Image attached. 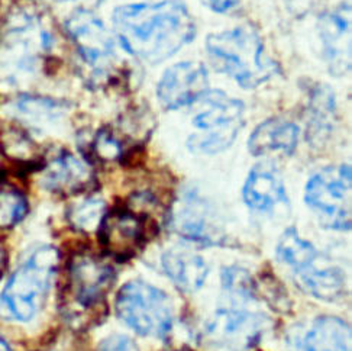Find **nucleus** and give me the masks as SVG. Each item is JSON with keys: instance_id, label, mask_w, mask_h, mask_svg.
<instances>
[{"instance_id": "nucleus-11", "label": "nucleus", "mask_w": 352, "mask_h": 351, "mask_svg": "<svg viewBox=\"0 0 352 351\" xmlns=\"http://www.w3.org/2000/svg\"><path fill=\"white\" fill-rule=\"evenodd\" d=\"M209 90L206 67L197 61H180L161 76L157 99L166 111H177L196 105Z\"/></svg>"}, {"instance_id": "nucleus-4", "label": "nucleus", "mask_w": 352, "mask_h": 351, "mask_svg": "<svg viewBox=\"0 0 352 351\" xmlns=\"http://www.w3.org/2000/svg\"><path fill=\"white\" fill-rule=\"evenodd\" d=\"M54 38L43 17L26 9L10 15L0 43V69L9 78L34 74L51 51Z\"/></svg>"}, {"instance_id": "nucleus-16", "label": "nucleus", "mask_w": 352, "mask_h": 351, "mask_svg": "<svg viewBox=\"0 0 352 351\" xmlns=\"http://www.w3.org/2000/svg\"><path fill=\"white\" fill-rule=\"evenodd\" d=\"M300 128L284 118H270L256 127L248 140V150L260 157L270 153L292 154L299 142Z\"/></svg>"}, {"instance_id": "nucleus-21", "label": "nucleus", "mask_w": 352, "mask_h": 351, "mask_svg": "<svg viewBox=\"0 0 352 351\" xmlns=\"http://www.w3.org/2000/svg\"><path fill=\"white\" fill-rule=\"evenodd\" d=\"M312 264L297 272L303 288L315 298L323 301H336L341 298L344 293V276L340 270L315 268Z\"/></svg>"}, {"instance_id": "nucleus-23", "label": "nucleus", "mask_w": 352, "mask_h": 351, "mask_svg": "<svg viewBox=\"0 0 352 351\" xmlns=\"http://www.w3.org/2000/svg\"><path fill=\"white\" fill-rule=\"evenodd\" d=\"M15 112L34 125H44L61 119L67 114V105L50 98L22 96L15 103Z\"/></svg>"}, {"instance_id": "nucleus-5", "label": "nucleus", "mask_w": 352, "mask_h": 351, "mask_svg": "<svg viewBox=\"0 0 352 351\" xmlns=\"http://www.w3.org/2000/svg\"><path fill=\"white\" fill-rule=\"evenodd\" d=\"M58 264V251L41 247L34 251L9 279L0 298V306L19 322H28L43 309Z\"/></svg>"}, {"instance_id": "nucleus-8", "label": "nucleus", "mask_w": 352, "mask_h": 351, "mask_svg": "<svg viewBox=\"0 0 352 351\" xmlns=\"http://www.w3.org/2000/svg\"><path fill=\"white\" fill-rule=\"evenodd\" d=\"M118 317L140 335L164 337L173 326L168 296L144 281H129L116 298Z\"/></svg>"}, {"instance_id": "nucleus-13", "label": "nucleus", "mask_w": 352, "mask_h": 351, "mask_svg": "<svg viewBox=\"0 0 352 351\" xmlns=\"http://www.w3.org/2000/svg\"><path fill=\"white\" fill-rule=\"evenodd\" d=\"M41 182L48 192L73 196L90 192L96 184V176L87 160L63 151L44 166Z\"/></svg>"}, {"instance_id": "nucleus-18", "label": "nucleus", "mask_w": 352, "mask_h": 351, "mask_svg": "<svg viewBox=\"0 0 352 351\" xmlns=\"http://www.w3.org/2000/svg\"><path fill=\"white\" fill-rule=\"evenodd\" d=\"M306 125L309 137L323 140L331 135L336 123V98L333 90L323 85L315 83L307 87Z\"/></svg>"}, {"instance_id": "nucleus-27", "label": "nucleus", "mask_w": 352, "mask_h": 351, "mask_svg": "<svg viewBox=\"0 0 352 351\" xmlns=\"http://www.w3.org/2000/svg\"><path fill=\"white\" fill-rule=\"evenodd\" d=\"M223 286L232 296L239 299L251 298L252 296V280L245 270L231 267L223 272Z\"/></svg>"}, {"instance_id": "nucleus-30", "label": "nucleus", "mask_w": 352, "mask_h": 351, "mask_svg": "<svg viewBox=\"0 0 352 351\" xmlns=\"http://www.w3.org/2000/svg\"><path fill=\"white\" fill-rule=\"evenodd\" d=\"M6 263H8V254L3 247H0V279H2V276L5 273Z\"/></svg>"}, {"instance_id": "nucleus-14", "label": "nucleus", "mask_w": 352, "mask_h": 351, "mask_svg": "<svg viewBox=\"0 0 352 351\" xmlns=\"http://www.w3.org/2000/svg\"><path fill=\"white\" fill-rule=\"evenodd\" d=\"M171 225L187 240L212 241L218 233L212 208L199 195L184 193L173 208Z\"/></svg>"}, {"instance_id": "nucleus-20", "label": "nucleus", "mask_w": 352, "mask_h": 351, "mask_svg": "<svg viewBox=\"0 0 352 351\" xmlns=\"http://www.w3.org/2000/svg\"><path fill=\"white\" fill-rule=\"evenodd\" d=\"M306 351H351V328L336 317H320L305 339Z\"/></svg>"}, {"instance_id": "nucleus-32", "label": "nucleus", "mask_w": 352, "mask_h": 351, "mask_svg": "<svg viewBox=\"0 0 352 351\" xmlns=\"http://www.w3.org/2000/svg\"><path fill=\"white\" fill-rule=\"evenodd\" d=\"M60 2H73V0H60Z\"/></svg>"}, {"instance_id": "nucleus-12", "label": "nucleus", "mask_w": 352, "mask_h": 351, "mask_svg": "<svg viewBox=\"0 0 352 351\" xmlns=\"http://www.w3.org/2000/svg\"><path fill=\"white\" fill-rule=\"evenodd\" d=\"M319 35L329 73L345 76L351 70V6L342 3L320 17Z\"/></svg>"}, {"instance_id": "nucleus-15", "label": "nucleus", "mask_w": 352, "mask_h": 351, "mask_svg": "<svg viewBox=\"0 0 352 351\" xmlns=\"http://www.w3.org/2000/svg\"><path fill=\"white\" fill-rule=\"evenodd\" d=\"M242 198L252 211L267 212L280 204H287L286 187L277 170L268 164L255 166L242 189Z\"/></svg>"}, {"instance_id": "nucleus-29", "label": "nucleus", "mask_w": 352, "mask_h": 351, "mask_svg": "<svg viewBox=\"0 0 352 351\" xmlns=\"http://www.w3.org/2000/svg\"><path fill=\"white\" fill-rule=\"evenodd\" d=\"M200 2L216 13H225L234 9L241 0H200Z\"/></svg>"}, {"instance_id": "nucleus-24", "label": "nucleus", "mask_w": 352, "mask_h": 351, "mask_svg": "<svg viewBox=\"0 0 352 351\" xmlns=\"http://www.w3.org/2000/svg\"><path fill=\"white\" fill-rule=\"evenodd\" d=\"M277 257L280 262L296 268V272L307 267L316 259L315 247L300 238L296 229L290 228L284 233L277 244Z\"/></svg>"}, {"instance_id": "nucleus-19", "label": "nucleus", "mask_w": 352, "mask_h": 351, "mask_svg": "<svg viewBox=\"0 0 352 351\" xmlns=\"http://www.w3.org/2000/svg\"><path fill=\"white\" fill-rule=\"evenodd\" d=\"M162 266L174 285L184 292H196L205 283L209 268L199 254L187 250H170L162 255Z\"/></svg>"}, {"instance_id": "nucleus-25", "label": "nucleus", "mask_w": 352, "mask_h": 351, "mask_svg": "<svg viewBox=\"0 0 352 351\" xmlns=\"http://www.w3.org/2000/svg\"><path fill=\"white\" fill-rule=\"evenodd\" d=\"M28 212V200L18 187L0 178V228L19 224Z\"/></svg>"}, {"instance_id": "nucleus-1", "label": "nucleus", "mask_w": 352, "mask_h": 351, "mask_svg": "<svg viewBox=\"0 0 352 351\" xmlns=\"http://www.w3.org/2000/svg\"><path fill=\"white\" fill-rule=\"evenodd\" d=\"M112 25L122 48L148 64L171 58L196 36L195 18L183 0L118 6Z\"/></svg>"}, {"instance_id": "nucleus-7", "label": "nucleus", "mask_w": 352, "mask_h": 351, "mask_svg": "<svg viewBox=\"0 0 352 351\" xmlns=\"http://www.w3.org/2000/svg\"><path fill=\"white\" fill-rule=\"evenodd\" d=\"M115 280L112 266L98 255L78 253L72 257L67 268L65 296L72 305L70 314L78 319L90 312L91 318L100 315L104 299Z\"/></svg>"}, {"instance_id": "nucleus-31", "label": "nucleus", "mask_w": 352, "mask_h": 351, "mask_svg": "<svg viewBox=\"0 0 352 351\" xmlns=\"http://www.w3.org/2000/svg\"><path fill=\"white\" fill-rule=\"evenodd\" d=\"M0 351H12L9 344L2 339V337H0Z\"/></svg>"}, {"instance_id": "nucleus-3", "label": "nucleus", "mask_w": 352, "mask_h": 351, "mask_svg": "<svg viewBox=\"0 0 352 351\" xmlns=\"http://www.w3.org/2000/svg\"><path fill=\"white\" fill-rule=\"evenodd\" d=\"M65 32L86 65L90 85L107 87L125 78L126 64L120 58L115 38L93 12H74L65 21Z\"/></svg>"}, {"instance_id": "nucleus-22", "label": "nucleus", "mask_w": 352, "mask_h": 351, "mask_svg": "<svg viewBox=\"0 0 352 351\" xmlns=\"http://www.w3.org/2000/svg\"><path fill=\"white\" fill-rule=\"evenodd\" d=\"M135 148L118 132L113 125L100 128L90 142V154L100 163H115L126 158Z\"/></svg>"}, {"instance_id": "nucleus-10", "label": "nucleus", "mask_w": 352, "mask_h": 351, "mask_svg": "<svg viewBox=\"0 0 352 351\" xmlns=\"http://www.w3.org/2000/svg\"><path fill=\"white\" fill-rule=\"evenodd\" d=\"M146 215L131 206L106 212L98 229L102 247L118 262L132 259L146 241Z\"/></svg>"}, {"instance_id": "nucleus-28", "label": "nucleus", "mask_w": 352, "mask_h": 351, "mask_svg": "<svg viewBox=\"0 0 352 351\" xmlns=\"http://www.w3.org/2000/svg\"><path fill=\"white\" fill-rule=\"evenodd\" d=\"M99 351H140V350L129 337L112 335L100 344Z\"/></svg>"}, {"instance_id": "nucleus-17", "label": "nucleus", "mask_w": 352, "mask_h": 351, "mask_svg": "<svg viewBox=\"0 0 352 351\" xmlns=\"http://www.w3.org/2000/svg\"><path fill=\"white\" fill-rule=\"evenodd\" d=\"M260 319L245 310L221 309L209 323V334L225 344L250 345L260 332Z\"/></svg>"}, {"instance_id": "nucleus-2", "label": "nucleus", "mask_w": 352, "mask_h": 351, "mask_svg": "<svg viewBox=\"0 0 352 351\" xmlns=\"http://www.w3.org/2000/svg\"><path fill=\"white\" fill-rule=\"evenodd\" d=\"M214 69L243 89H255L278 74V64L265 52L258 32L250 26L210 34L205 45Z\"/></svg>"}, {"instance_id": "nucleus-26", "label": "nucleus", "mask_w": 352, "mask_h": 351, "mask_svg": "<svg viewBox=\"0 0 352 351\" xmlns=\"http://www.w3.org/2000/svg\"><path fill=\"white\" fill-rule=\"evenodd\" d=\"M104 213V200L98 196H87L70 208L69 220L77 231L91 233L99 229Z\"/></svg>"}, {"instance_id": "nucleus-6", "label": "nucleus", "mask_w": 352, "mask_h": 351, "mask_svg": "<svg viewBox=\"0 0 352 351\" xmlns=\"http://www.w3.org/2000/svg\"><path fill=\"white\" fill-rule=\"evenodd\" d=\"M196 103L193 127L197 132L188 138V148L199 154L225 151L243 127V103L222 90H209Z\"/></svg>"}, {"instance_id": "nucleus-9", "label": "nucleus", "mask_w": 352, "mask_h": 351, "mask_svg": "<svg viewBox=\"0 0 352 351\" xmlns=\"http://www.w3.org/2000/svg\"><path fill=\"white\" fill-rule=\"evenodd\" d=\"M305 200L323 225L333 229L351 228V167H327L309 179Z\"/></svg>"}]
</instances>
